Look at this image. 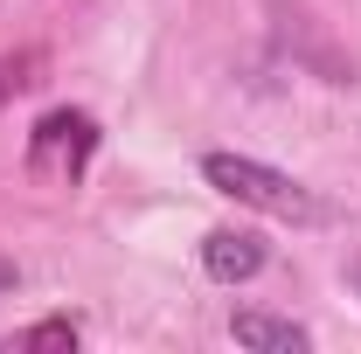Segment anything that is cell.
<instances>
[{
  "mask_svg": "<svg viewBox=\"0 0 361 354\" xmlns=\"http://www.w3.org/2000/svg\"><path fill=\"white\" fill-rule=\"evenodd\" d=\"M42 49H21V56H0V104H14L21 90H35L42 84Z\"/></svg>",
  "mask_w": 361,
  "mask_h": 354,
  "instance_id": "cell-5",
  "label": "cell"
},
{
  "mask_svg": "<svg viewBox=\"0 0 361 354\" xmlns=\"http://www.w3.org/2000/svg\"><path fill=\"white\" fill-rule=\"evenodd\" d=\"M229 341H236V348H271V354H306L313 348V326L278 319V312H236V319H229Z\"/></svg>",
  "mask_w": 361,
  "mask_h": 354,
  "instance_id": "cell-4",
  "label": "cell"
},
{
  "mask_svg": "<svg viewBox=\"0 0 361 354\" xmlns=\"http://www.w3.org/2000/svg\"><path fill=\"white\" fill-rule=\"evenodd\" d=\"M202 181H209L216 195H229L236 209H257V216H271V222H326V202H319L306 181L278 174V167L250 160V153H209V160H202Z\"/></svg>",
  "mask_w": 361,
  "mask_h": 354,
  "instance_id": "cell-1",
  "label": "cell"
},
{
  "mask_svg": "<svg viewBox=\"0 0 361 354\" xmlns=\"http://www.w3.org/2000/svg\"><path fill=\"white\" fill-rule=\"evenodd\" d=\"M97 118L90 111H42L35 118V133H28V174L35 181H63V188H77L90 174V160H97Z\"/></svg>",
  "mask_w": 361,
  "mask_h": 354,
  "instance_id": "cell-2",
  "label": "cell"
},
{
  "mask_svg": "<svg viewBox=\"0 0 361 354\" xmlns=\"http://www.w3.org/2000/svg\"><path fill=\"white\" fill-rule=\"evenodd\" d=\"M264 264H271V250H264L257 229H209L202 236V271L216 285H250Z\"/></svg>",
  "mask_w": 361,
  "mask_h": 354,
  "instance_id": "cell-3",
  "label": "cell"
},
{
  "mask_svg": "<svg viewBox=\"0 0 361 354\" xmlns=\"http://www.w3.org/2000/svg\"><path fill=\"white\" fill-rule=\"evenodd\" d=\"M7 285H14V264H7V257H0V292H7Z\"/></svg>",
  "mask_w": 361,
  "mask_h": 354,
  "instance_id": "cell-7",
  "label": "cell"
},
{
  "mask_svg": "<svg viewBox=\"0 0 361 354\" xmlns=\"http://www.w3.org/2000/svg\"><path fill=\"white\" fill-rule=\"evenodd\" d=\"M355 292H361V264H355Z\"/></svg>",
  "mask_w": 361,
  "mask_h": 354,
  "instance_id": "cell-8",
  "label": "cell"
},
{
  "mask_svg": "<svg viewBox=\"0 0 361 354\" xmlns=\"http://www.w3.org/2000/svg\"><path fill=\"white\" fill-rule=\"evenodd\" d=\"M84 341V326L77 319H35L28 334H14V348H28V354H42V348H77Z\"/></svg>",
  "mask_w": 361,
  "mask_h": 354,
  "instance_id": "cell-6",
  "label": "cell"
}]
</instances>
